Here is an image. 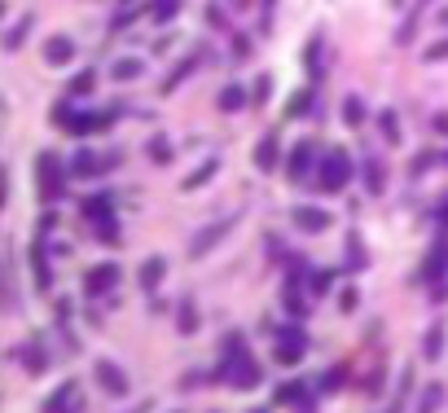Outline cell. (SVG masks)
<instances>
[{"mask_svg":"<svg viewBox=\"0 0 448 413\" xmlns=\"http://www.w3.org/2000/svg\"><path fill=\"white\" fill-rule=\"evenodd\" d=\"M115 80H137V75H141V62L137 58H123V62H115Z\"/></svg>","mask_w":448,"mask_h":413,"instance_id":"cell-32","label":"cell"},{"mask_svg":"<svg viewBox=\"0 0 448 413\" xmlns=\"http://www.w3.org/2000/svg\"><path fill=\"white\" fill-rule=\"evenodd\" d=\"M97 172H105V159H97L93 150H79L71 163V176H97Z\"/></svg>","mask_w":448,"mask_h":413,"instance_id":"cell-13","label":"cell"},{"mask_svg":"<svg viewBox=\"0 0 448 413\" xmlns=\"http://www.w3.org/2000/svg\"><path fill=\"white\" fill-rule=\"evenodd\" d=\"M31 22H36V14H26V18L18 22V27H9V36H5V48H9V53H14V48L22 44V36H26V31H31Z\"/></svg>","mask_w":448,"mask_h":413,"instance_id":"cell-27","label":"cell"},{"mask_svg":"<svg viewBox=\"0 0 448 413\" xmlns=\"http://www.w3.org/2000/svg\"><path fill=\"white\" fill-rule=\"evenodd\" d=\"M343 123H348V127H360V123H365V101H360V97H348V101H343Z\"/></svg>","mask_w":448,"mask_h":413,"instance_id":"cell-21","label":"cell"},{"mask_svg":"<svg viewBox=\"0 0 448 413\" xmlns=\"http://www.w3.org/2000/svg\"><path fill=\"white\" fill-rule=\"evenodd\" d=\"M290 220H295L303 234H325V229H330V216L316 211V206H295V216H290Z\"/></svg>","mask_w":448,"mask_h":413,"instance_id":"cell-8","label":"cell"},{"mask_svg":"<svg viewBox=\"0 0 448 413\" xmlns=\"http://www.w3.org/2000/svg\"><path fill=\"white\" fill-rule=\"evenodd\" d=\"M277 163H281L277 159V132H269V137L259 141V150H255V167L259 172H277Z\"/></svg>","mask_w":448,"mask_h":413,"instance_id":"cell-11","label":"cell"},{"mask_svg":"<svg viewBox=\"0 0 448 413\" xmlns=\"http://www.w3.org/2000/svg\"><path fill=\"white\" fill-rule=\"evenodd\" d=\"M365 189L382 194V159H378V154H365Z\"/></svg>","mask_w":448,"mask_h":413,"instance_id":"cell-16","label":"cell"},{"mask_svg":"<svg viewBox=\"0 0 448 413\" xmlns=\"http://www.w3.org/2000/svg\"><path fill=\"white\" fill-rule=\"evenodd\" d=\"M93 374H97V387H101L105 396H115V400L127 396V374L115 365V360H97V370H93Z\"/></svg>","mask_w":448,"mask_h":413,"instance_id":"cell-4","label":"cell"},{"mask_svg":"<svg viewBox=\"0 0 448 413\" xmlns=\"http://www.w3.org/2000/svg\"><path fill=\"white\" fill-rule=\"evenodd\" d=\"M22 360H26V365H22V370H26V374H31V378L48 370V356H44V347H36V343H26V347H22Z\"/></svg>","mask_w":448,"mask_h":413,"instance_id":"cell-17","label":"cell"},{"mask_svg":"<svg viewBox=\"0 0 448 413\" xmlns=\"http://www.w3.org/2000/svg\"><path fill=\"white\" fill-rule=\"evenodd\" d=\"M180 14V0H158L154 5V22H172Z\"/></svg>","mask_w":448,"mask_h":413,"instance_id":"cell-33","label":"cell"},{"mask_svg":"<svg viewBox=\"0 0 448 413\" xmlns=\"http://www.w3.org/2000/svg\"><path fill=\"white\" fill-rule=\"evenodd\" d=\"M303 352H308V334L299 325H286L277 334V360H281V365H299Z\"/></svg>","mask_w":448,"mask_h":413,"instance_id":"cell-3","label":"cell"},{"mask_svg":"<svg viewBox=\"0 0 448 413\" xmlns=\"http://www.w3.org/2000/svg\"><path fill=\"white\" fill-rule=\"evenodd\" d=\"M312 150H316L312 141H299L295 150H290V163H286V172L295 176V180H303V176H308V167H312V159H316Z\"/></svg>","mask_w":448,"mask_h":413,"instance_id":"cell-9","label":"cell"},{"mask_svg":"<svg viewBox=\"0 0 448 413\" xmlns=\"http://www.w3.org/2000/svg\"><path fill=\"white\" fill-rule=\"evenodd\" d=\"M115 281H119V264H115V260H105V264L88 268V277H84V291H88L93 299H101L105 291H115Z\"/></svg>","mask_w":448,"mask_h":413,"instance_id":"cell-6","label":"cell"},{"mask_svg":"<svg viewBox=\"0 0 448 413\" xmlns=\"http://www.w3.org/2000/svg\"><path fill=\"white\" fill-rule=\"evenodd\" d=\"M303 396H308V387H299V382H286V387H277V396H273V400H277V404H299Z\"/></svg>","mask_w":448,"mask_h":413,"instance_id":"cell-24","label":"cell"},{"mask_svg":"<svg viewBox=\"0 0 448 413\" xmlns=\"http://www.w3.org/2000/svg\"><path fill=\"white\" fill-rule=\"evenodd\" d=\"M444 409V382H427L417 396V413H439Z\"/></svg>","mask_w":448,"mask_h":413,"instance_id":"cell-14","label":"cell"},{"mask_svg":"<svg viewBox=\"0 0 448 413\" xmlns=\"http://www.w3.org/2000/svg\"><path fill=\"white\" fill-rule=\"evenodd\" d=\"M330 281H334L330 273H308V291H312V295H325V291H330Z\"/></svg>","mask_w":448,"mask_h":413,"instance_id":"cell-35","label":"cell"},{"mask_svg":"<svg viewBox=\"0 0 448 413\" xmlns=\"http://www.w3.org/2000/svg\"><path fill=\"white\" fill-rule=\"evenodd\" d=\"M435 132H448V115H435Z\"/></svg>","mask_w":448,"mask_h":413,"instance_id":"cell-42","label":"cell"},{"mask_svg":"<svg viewBox=\"0 0 448 413\" xmlns=\"http://www.w3.org/2000/svg\"><path fill=\"white\" fill-rule=\"evenodd\" d=\"M216 172H220V159H207V163H202V167H198L189 180H184V189H198V185H207V180L216 176Z\"/></svg>","mask_w":448,"mask_h":413,"instance_id":"cell-22","label":"cell"},{"mask_svg":"<svg viewBox=\"0 0 448 413\" xmlns=\"http://www.w3.org/2000/svg\"><path fill=\"white\" fill-rule=\"evenodd\" d=\"M97 238H101V242H110V246H119V229H115V216H101V220H97Z\"/></svg>","mask_w":448,"mask_h":413,"instance_id":"cell-31","label":"cell"},{"mask_svg":"<svg viewBox=\"0 0 448 413\" xmlns=\"http://www.w3.org/2000/svg\"><path fill=\"white\" fill-rule=\"evenodd\" d=\"M378 127H382V137H387L391 145H400V123H395V115H391V110H382V115H378Z\"/></svg>","mask_w":448,"mask_h":413,"instance_id":"cell-29","label":"cell"},{"mask_svg":"<svg viewBox=\"0 0 448 413\" xmlns=\"http://www.w3.org/2000/svg\"><path fill=\"white\" fill-rule=\"evenodd\" d=\"M255 413H269V409H255Z\"/></svg>","mask_w":448,"mask_h":413,"instance_id":"cell-45","label":"cell"},{"mask_svg":"<svg viewBox=\"0 0 448 413\" xmlns=\"http://www.w3.org/2000/svg\"><path fill=\"white\" fill-rule=\"evenodd\" d=\"M444 163H448V159H444Z\"/></svg>","mask_w":448,"mask_h":413,"instance_id":"cell-46","label":"cell"},{"mask_svg":"<svg viewBox=\"0 0 448 413\" xmlns=\"http://www.w3.org/2000/svg\"><path fill=\"white\" fill-rule=\"evenodd\" d=\"M242 106H246V88H242V84H229V88L220 93V110L233 115V110H242Z\"/></svg>","mask_w":448,"mask_h":413,"instance_id":"cell-18","label":"cell"},{"mask_svg":"<svg viewBox=\"0 0 448 413\" xmlns=\"http://www.w3.org/2000/svg\"><path fill=\"white\" fill-rule=\"evenodd\" d=\"M93 88H97V75L93 70H79L75 80H71V97H88Z\"/></svg>","mask_w":448,"mask_h":413,"instance_id":"cell-25","label":"cell"},{"mask_svg":"<svg viewBox=\"0 0 448 413\" xmlns=\"http://www.w3.org/2000/svg\"><path fill=\"white\" fill-rule=\"evenodd\" d=\"M31 273H36V286L48 291V264H44V246H40V242L31 246Z\"/></svg>","mask_w":448,"mask_h":413,"instance_id":"cell-20","label":"cell"},{"mask_svg":"<svg viewBox=\"0 0 448 413\" xmlns=\"http://www.w3.org/2000/svg\"><path fill=\"white\" fill-rule=\"evenodd\" d=\"M338 303H343V313H352V308L360 303V295H356V291H343V299H338Z\"/></svg>","mask_w":448,"mask_h":413,"instance_id":"cell-39","label":"cell"},{"mask_svg":"<svg viewBox=\"0 0 448 413\" xmlns=\"http://www.w3.org/2000/svg\"><path fill=\"white\" fill-rule=\"evenodd\" d=\"M365 246H360V234H348V268H365Z\"/></svg>","mask_w":448,"mask_h":413,"instance_id":"cell-26","label":"cell"},{"mask_svg":"<svg viewBox=\"0 0 448 413\" xmlns=\"http://www.w3.org/2000/svg\"><path fill=\"white\" fill-rule=\"evenodd\" d=\"M269 84H273V80H269V75H259V80H255V101H264V97H269V93H273Z\"/></svg>","mask_w":448,"mask_h":413,"instance_id":"cell-38","label":"cell"},{"mask_svg":"<svg viewBox=\"0 0 448 413\" xmlns=\"http://www.w3.org/2000/svg\"><path fill=\"white\" fill-rule=\"evenodd\" d=\"M198 330V313H194V299H180V334H194Z\"/></svg>","mask_w":448,"mask_h":413,"instance_id":"cell-28","label":"cell"},{"mask_svg":"<svg viewBox=\"0 0 448 413\" xmlns=\"http://www.w3.org/2000/svg\"><path fill=\"white\" fill-rule=\"evenodd\" d=\"M36 176H40V198H44V202H58V198H62V189H66L71 167H62L58 154L44 150L40 159H36Z\"/></svg>","mask_w":448,"mask_h":413,"instance_id":"cell-2","label":"cell"},{"mask_svg":"<svg viewBox=\"0 0 448 413\" xmlns=\"http://www.w3.org/2000/svg\"><path fill=\"white\" fill-rule=\"evenodd\" d=\"M444 321H435L431 330H427V339H422V356H427V360H439L444 356Z\"/></svg>","mask_w":448,"mask_h":413,"instance_id":"cell-15","label":"cell"},{"mask_svg":"<svg viewBox=\"0 0 448 413\" xmlns=\"http://www.w3.org/2000/svg\"><path fill=\"white\" fill-rule=\"evenodd\" d=\"M229 229H233V216H229V220H220V224H211V229H202V234L189 242V255H194V260H202V255H207L211 246H216V242L229 234Z\"/></svg>","mask_w":448,"mask_h":413,"instance_id":"cell-7","label":"cell"},{"mask_svg":"<svg viewBox=\"0 0 448 413\" xmlns=\"http://www.w3.org/2000/svg\"><path fill=\"white\" fill-rule=\"evenodd\" d=\"M150 159H154V163H172V141H167V137H154V141H150Z\"/></svg>","mask_w":448,"mask_h":413,"instance_id":"cell-30","label":"cell"},{"mask_svg":"<svg viewBox=\"0 0 448 413\" xmlns=\"http://www.w3.org/2000/svg\"><path fill=\"white\" fill-rule=\"evenodd\" d=\"M163 273H167V260H163V255H150V260L141 264V291H154L158 286V281H163Z\"/></svg>","mask_w":448,"mask_h":413,"instance_id":"cell-12","label":"cell"},{"mask_svg":"<svg viewBox=\"0 0 448 413\" xmlns=\"http://www.w3.org/2000/svg\"><path fill=\"white\" fill-rule=\"evenodd\" d=\"M145 409H150V404H145V400H141V404H137V409H132V413H145Z\"/></svg>","mask_w":448,"mask_h":413,"instance_id":"cell-43","label":"cell"},{"mask_svg":"<svg viewBox=\"0 0 448 413\" xmlns=\"http://www.w3.org/2000/svg\"><path fill=\"white\" fill-rule=\"evenodd\" d=\"M343 374H348V370H330V374L321 378V387H338V382H343Z\"/></svg>","mask_w":448,"mask_h":413,"instance_id":"cell-40","label":"cell"},{"mask_svg":"<svg viewBox=\"0 0 448 413\" xmlns=\"http://www.w3.org/2000/svg\"><path fill=\"white\" fill-rule=\"evenodd\" d=\"M435 159H431V154H422V159H413V176H422V172H427Z\"/></svg>","mask_w":448,"mask_h":413,"instance_id":"cell-41","label":"cell"},{"mask_svg":"<svg viewBox=\"0 0 448 413\" xmlns=\"http://www.w3.org/2000/svg\"><path fill=\"white\" fill-rule=\"evenodd\" d=\"M348 180H352V159H348V150H325L321 167H316V189H321V194H338Z\"/></svg>","mask_w":448,"mask_h":413,"instance_id":"cell-1","label":"cell"},{"mask_svg":"<svg viewBox=\"0 0 448 413\" xmlns=\"http://www.w3.org/2000/svg\"><path fill=\"white\" fill-rule=\"evenodd\" d=\"M422 62H448V40H439L435 48H427V53H422Z\"/></svg>","mask_w":448,"mask_h":413,"instance_id":"cell-37","label":"cell"},{"mask_svg":"<svg viewBox=\"0 0 448 413\" xmlns=\"http://www.w3.org/2000/svg\"><path fill=\"white\" fill-rule=\"evenodd\" d=\"M75 58V40H66V36H53L48 44H44V62L48 66H66Z\"/></svg>","mask_w":448,"mask_h":413,"instance_id":"cell-10","label":"cell"},{"mask_svg":"<svg viewBox=\"0 0 448 413\" xmlns=\"http://www.w3.org/2000/svg\"><path fill=\"white\" fill-rule=\"evenodd\" d=\"M286 308H290V313H295V317H303V313H308V303L299 299V291H295V281H290V286H286Z\"/></svg>","mask_w":448,"mask_h":413,"instance_id":"cell-34","label":"cell"},{"mask_svg":"<svg viewBox=\"0 0 448 413\" xmlns=\"http://www.w3.org/2000/svg\"><path fill=\"white\" fill-rule=\"evenodd\" d=\"M84 216H88V220H101V216H110V194H93V198L84 202Z\"/></svg>","mask_w":448,"mask_h":413,"instance_id":"cell-23","label":"cell"},{"mask_svg":"<svg viewBox=\"0 0 448 413\" xmlns=\"http://www.w3.org/2000/svg\"><path fill=\"white\" fill-rule=\"evenodd\" d=\"M189 70H194V62H184L180 70H172V75H167V84H163V93H176V84H180V80H184Z\"/></svg>","mask_w":448,"mask_h":413,"instance_id":"cell-36","label":"cell"},{"mask_svg":"<svg viewBox=\"0 0 448 413\" xmlns=\"http://www.w3.org/2000/svg\"><path fill=\"white\" fill-rule=\"evenodd\" d=\"M110 127H115V115H110V110L84 115V137H93V132H110Z\"/></svg>","mask_w":448,"mask_h":413,"instance_id":"cell-19","label":"cell"},{"mask_svg":"<svg viewBox=\"0 0 448 413\" xmlns=\"http://www.w3.org/2000/svg\"><path fill=\"white\" fill-rule=\"evenodd\" d=\"M439 22H448V9H439Z\"/></svg>","mask_w":448,"mask_h":413,"instance_id":"cell-44","label":"cell"},{"mask_svg":"<svg viewBox=\"0 0 448 413\" xmlns=\"http://www.w3.org/2000/svg\"><path fill=\"white\" fill-rule=\"evenodd\" d=\"M84 409V400H79V382L71 378V382H62L58 392H53L48 400H44V409L40 413H79Z\"/></svg>","mask_w":448,"mask_h":413,"instance_id":"cell-5","label":"cell"}]
</instances>
